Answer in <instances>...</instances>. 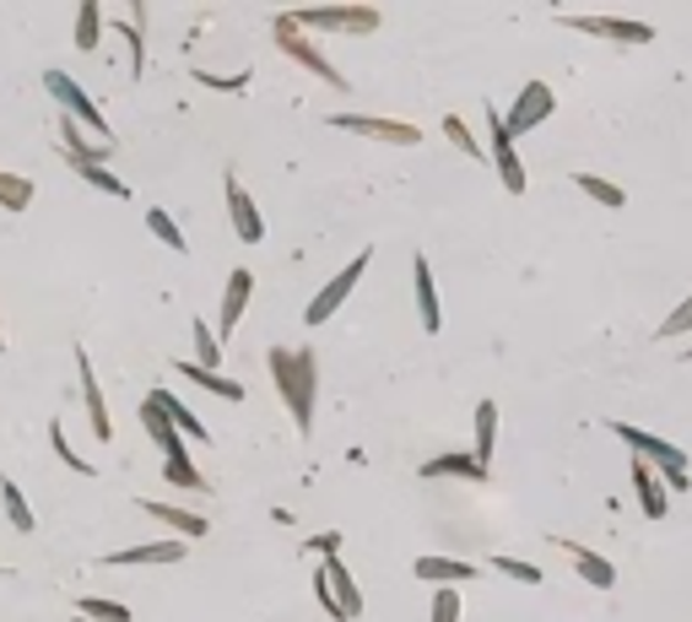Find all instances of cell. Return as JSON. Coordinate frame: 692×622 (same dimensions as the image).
<instances>
[{
    "label": "cell",
    "mask_w": 692,
    "mask_h": 622,
    "mask_svg": "<svg viewBox=\"0 0 692 622\" xmlns=\"http://www.w3.org/2000/svg\"><path fill=\"white\" fill-rule=\"evenodd\" d=\"M190 335H195V358H190V363L222 373V341H217V331H211L205 320H195V331H190Z\"/></svg>",
    "instance_id": "cell-36"
},
{
    "label": "cell",
    "mask_w": 692,
    "mask_h": 622,
    "mask_svg": "<svg viewBox=\"0 0 692 622\" xmlns=\"http://www.w3.org/2000/svg\"><path fill=\"white\" fill-rule=\"evenodd\" d=\"M320 574H325V584H330V601H335L341 622L363 618V590H358V580H352V569H347L341 552H335V558H320Z\"/></svg>",
    "instance_id": "cell-12"
},
{
    "label": "cell",
    "mask_w": 692,
    "mask_h": 622,
    "mask_svg": "<svg viewBox=\"0 0 692 622\" xmlns=\"http://www.w3.org/2000/svg\"><path fill=\"white\" fill-rule=\"evenodd\" d=\"M249 298H254V277H249L244 265L239 271H228V288H222V309H217V341L228 347V335L239 331V320H244Z\"/></svg>",
    "instance_id": "cell-14"
},
{
    "label": "cell",
    "mask_w": 692,
    "mask_h": 622,
    "mask_svg": "<svg viewBox=\"0 0 692 622\" xmlns=\"http://www.w3.org/2000/svg\"><path fill=\"white\" fill-rule=\"evenodd\" d=\"M222 184H228V217H233V233H239V244H260V239H265V217H260V207L249 201V190L239 184V179H233V173H228Z\"/></svg>",
    "instance_id": "cell-16"
},
{
    "label": "cell",
    "mask_w": 692,
    "mask_h": 622,
    "mask_svg": "<svg viewBox=\"0 0 692 622\" xmlns=\"http://www.w3.org/2000/svg\"><path fill=\"white\" fill-rule=\"evenodd\" d=\"M552 114H558V92L546 82H525L520 87V98L503 109V124H509V136L520 141V136H530L535 124H546Z\"/></svg>",
    "instance_id": "cell-9"
},
{
    "label": "cell",
    "mask_w": 692,
    "mask_h": 622,
    "mask_svg": "<svg viewBox=\"0 0 692 622\" xmlns=\"http://www.w3.org/2000/svg\"><path fill=\"white\" fill-rule=\"evenodd\" d=\"M98 39H103V6H98V0H82V6H77V49L92 54Z\"/></svg>",
    "instance_id": "cell-29"
},
{
    "label": "cell",
    "mask_w": 692,
    "mask_h": 622,
    "mask_svg": "<svg viewBox=\"0 0 692 622\" xmlns=\"http://www.w3.org/2000/svg\"><path fill=\"white\" fill-rule=\"evenodd\" d=\"M77 379H82V407H87V422H92V439H114V417H109V401H103V384L92 373V358L87 347H77Z\"/></svg>",
    "instance_id": "cell-11"
},
{
    "label": "cell",
    "mask_w": 692,
    "mask_h": 622,
    "mask_svg": "<svg viewBox=\"0 0 692 622\" xmlns=\"http://www.w3.org/2000/svg\"><path fill=\"white\" fill-rule=\"evenodd\" d=\"M28 207H33V179L0 168V211H28Z\"/></svg>",
    "instance_id": "cell-30"
},
{
    "label": "cell",
    "mask_w": 692,
    "mask_h": 622,
    "mask_svg": "<svg viewBox=\"0 0 692 622\" xmlns=\"http://www.w3.org/2000/svg\"><path fill=\"white\" fill-rule=\"evenodd\" d=\"M330 130H352L368 141H390V147H422V130L411 120H384V114H330Z\"/></svg>",
    "instance_id": "cell-10"
},
{
    "label": "cell",
    "mask_w": 692,
    "mask_h": 622,
    "mask_svg": "<svg viewBox=\"0 0 692 622\" xmlns=\"http://www.w3.org/2000/svg\"><path fill=\"white\" fill-rule=\"evenodd\" d=\"M179 558H184V541H141V546L109 552L103 569H141V563H179Z\"/></svg>",
    "instance_id": "cell-21"
},
{
    "label": "cell",
    "mask_w": 692,
    "mask_h": 622,
    "mask_svg": "<svg viewBox=\"0 0 692 622\" xmlns=\"http://www.w3.org/2000/svg\"><path fill=\"white\" fill-rule=\"evenodd\" d=\"M179 369V379H190V384H201V390H211V395H222V401H244L249 390L239 384V379H228V373H217V369H201V363H173Z\"/></svg>",
    "instance_id": "cell-23"
},
{
    "label": "cell",
    "mask_w": 692,
    "mask_h": 622,
    "mask_svg": "<svg viewBox=\"0 0 692 622\" xmlns=\"http://www.w3.org/2000/svg\"><path fill=\"white\" fill-rule=\"evenodd\" d=\"M271 33H277V49H282L292 66H303L309 77H320L325 87H341V92H347V77L335 71V60H330L320 43H309V33L292 22V11H277V17H271Z\"/></svg>",
    "instance_id": "cell-3"
},
{
    "label": "cell",
    "mask_w": 692,
    "mask_h": 622,
    "mask_svg": "<svg viewBox=\"0 0 692 622\" xmlns=\"http://www.w3.org/2000/svg\"><path fill=\"white\" fill-rule=\"evenodd\" d=\"M433 622H460V590H433Z\"/></svg>",
    "instance_id": "cell-41"
},
{
    "label": "cell",
    "mask_w": 692,
    "mask_h": 622,
    "mask_svg": "<svg viewBox=\"0 0 692 622\" xmlns=\"http://www.w3.org/2000/svg\"><path fill=\"white\" fill-rule=\"evenodd\" d=\"M0 503H6V520H11V525H17L22 536H33V531H39V520H33V503L22 498V488H17L11 476L0 482Z\"/></svg>",
    "instance_id": "cell-26"
},
{
    "label": "cell",
    "mask_w": 692,
    "mask_h": 622,
    "mask_svg": "<svg viewBox=\"0 0 692 622\" xmlns=\"http://www.w3.org/2000/svg\"><path fill=\"white\" fill-rule=\"evenodd\" d=\"M498 444V401H477V460L488 465Z\"/></svg>",
    "instance_id": "cell-34"
},
{
    "label": "cell",
    "mask_w": 692,
    "mask_h": 622,
    "mask_svg": "<svg viewBox=\"0 0 692 622\" xmlns=\"http://www.w3.org/2000/svg\"><path fill=\"white\" fill-rule=\"evenodd\" d=\"M265 363H271V379L282 390L292 428L309 433L314 428V401H320V358H314V347H271Z\"/></svg>",
    "instance_id": "cell-1"
},
{
    "label": "cell",
    "mask_w": 692,
    "mask_h": 622,
    "mask_svg": "<svg viewBox=\"0 0 692 622\" xmlns=\"http://www.w3.org/2000/svg\"><path fill=\"white\" fill-rule=\"evenodd\" d=\"M573 184L590 195V201H601L606 211H622L628 207V195H622V184H611V179H601V173H573Z\"/></svg>",
    "instance_id": "cell-28"
},
{
    "label": "cell",
    "mask_w": 692,
    "mask_h": 622,
    "mask_svg": "<svg viewBox=\"0 0 692 622\" xmlns=\"http://www.w3.org/2000/svg\"><path fill=\"white\" fill-rule=\"evenodd\" d=\"M439 130L449 136V147H454V152H465V158H477V163L488 158V147L477 141V130H471V124L460 120V114H444V124H439Z\"/></svg>",
    "instance_id": "cell-31"
},
{
    "label": "cell",
    "mask_w": 692,
    "mask_h": 622,
    "mask_svg": "<svg viewBox=\"0 0 692 622\" xmlns=\"http://www.w3.org/2000/svg\"><path fill=\"white\" fill-rule=\"evenodd\" d=\"M292 22L303 33H379V11L373 6H309V11H292Z\"/></svg>",
    "instance_id": "cell-5"
},
{
    "label": "cell",
    "mask_w": 692,
    "mask_h": 622,
    "mask_svg": "<svg viewBox=\"0 0 692 622\" xmlns=\"http://www.w3.org/2000/svg\"><path fill=\"white\" fill-rule=\"evenodd\" d=\"M195 82L211 87V92H244V87L254 82V71H239V77H217V71H201V66H195Z\"/></svg>",
    "instance_id": "cell-40"
},
{
    "label": "cell",
    "mask_w": 692,
    "mask_h": 622,
    "mask_svg": "<svg viewBox=\"0 0 692 622\" xmlns=\"http://www.w3.org/2000/svg\"><path fill=\"white\" fill-rule=\"evenodd\" d=\"M660 335H665V341H676V335H692V292L682 298V303H676V309H671V314H665V320H660Z\"/></svg>",
    "instance_id": "cell-39"
},
{
    "label": "cell",
    "mask_w": 692,
    "mask_h": 622,
    "mask_svg": "<svg viewBox=\"0 0 692 622\" xmlns=\"http://www.w3.org/2000/svg\"><path fill=\"white\" fill-rule=\"evenodd\" d=\"M488 158L498 163V179H503V190L509 195H525V163H520V147H514V136H509V124H503V109H492L488 103Z\"/></svg>",
    "instance_id": "cell-8"
},
{
    "label": "cell",
    "mask_w": 692,
    "mask_h": 622,
    "mask_svg": "<svg viewBox=\"0 0 692 622\" xmlns=\"http://www.w3.org/2000/svg\"><path fill=\"white\" fill-rule=\"evenodd\" d=\"M77 618H87V622H130V606L103 601V595H82V601H77Z\"/></svg>",
    "instance_id": "cell-37"
},
{
    "label": "cell",
    "mask_w": 692,
    "mask_h": 622,
    "mask_svg": "<svg viewBox=\"0 0 692 622\" xmlns=\"http://www.w3.org/2000/svg\"><path fill=\"white\" fill-rule=\"evenodd\" d=\"M141 428H147V433H152V444H158V450H163V460H173V455H190V444H184V433H179V428H173V417H168L163 407H158V401H152V395H147V401H141Z\"/></svg>",
    "instance_id": "cell-19"
},
{
    "label": "cell",
    "mask_w": 692,
    "mask_h": 622,
    "mask_svg": "<svg viewBox=\"0 0 692 622\" xmlns=\"http://www.w3.org/2000/svg\"><path fill=\"white\" fill-rule=\"evenodd\" d=\"M411 574L422 584H433V590H460V584H471L477 580V563H460V558H417L411 563Z\"/></svg>",
    "instance_id": "cell-17"
},
{
    "label": "cell",
    "mask_w": 692,
    "mask_h": 622,
    "mask_svg": "<svg viewBox=\"0 0 692 622\" xmlns=\"http://www.w3.org/2000/svg\"><path fill=\"white\" fill-rule=\"evenodd\" d=\"M676 358H682V363H692V347H682V352H676Z\"/></svg>",
    "instance_id": "cell-43"
},
{
    "label": "cell",
    "mask_w": 692,
    "mask_h": 622,
    "mask_svg": "<svg viewBox=\"0 0 692 622\" xmlns=\"http://www.w3.org/2000/svg\"><path fill=\"white\" fill-rule=\"evenodd\" d=\"M411 288H417V320H422V331L439 335V325H444V309H439V288H433V260H428V254H411Z\"/></svg>",
    "instance_id": "cell-15"
},
{
    "label": "cell",
    "mask_w": 692,
    "mask_h": 622,
    "mask_svg": "<svg viewBox=\"0 0 692 622\" xmlns=\"http://www.w3.org/2000/svg\"><path fill=\"white\" fill-rule=\"evenodd\" d=\"M77 622H87V618H77Z\"/></svg>",
    "instance_id": "cell-45"
},
{
    "label": "cell",
    "mask_w": 692,
    "mask_h": 622,
    "mask_svg": "<svg viewBox=\"0 0 692 622\" xmlns=\"http://www.w3.org/2000/svg\"><path fill=\"white\" fill-rule=\"evenodd\" d=\"M558 22L569 33L584 39H606V43H654L650 22H633V17H584V11H558Z\"/></svg>",
    "instance_id": "cell-7"
},
{
    "label": "cell",
    "mask_w": 692,
    "mask_h": 622,
    "mask_svg": "<svg viewBox=\"0 0 692 622\" xmlns=\"http://www.w3.org/2000/svg\"><path fill=\"white\" fill-rule=\"evenodd\" d=\"M141 22H147V6H141V0L130 6V22H114V28L124 33V43H130V77L147 71V39H141Z\"/></svg>",
    "instance_id": "cell-27"
},
{
    "label": "cell",
    "mask_w": 692,
    "mask_h": 622,
    "mask_svg": "<svg viewBox=\"0 0 692 622\" xmlns=\"http://www.w3.org/2000/svg\"><path fill=\"white\" fill-rule=\"evenodd\" d=\"M606 433H616L628 450L639 460H650L654 471H660V482H665V493H688L692 488V460L682 444H671V439H660V433H644V428H633V422H606Z\"/></svg>",
    "instance_id": "cell-2"
},
{
    "label": "cell",
    "mask_w": 692,
    "mask_h": 622,
    "mask_svg": "<svg viewBox=\"0 0 692 622\" xmlns=\"http://www.w3.org/2000/svg\"><path fill=\"white\" fill-rule=\"evenodd\" d=\"M43 87H49V98L66 109V120H77L82 130H92L98 141H114V130H109V120H103V109L87 98V87L77 82V77H66V71H43Z\"/></svg>",
    "instance_id": "cell-4"
},
{
    "label": "cell",
    "mask_w": 692,
    "mask_h": 622,
    "mask_svg": "<svg viewBox=\"0 0 692 622\" xmlns=\"http://www.w3.org/2000/svg\"><path fill=\"white\" fill-rule=\"evenodd\" d=\"M0 341H6V320H0Z\"/></svg>",
    "instance_id": "cell-44"
},
{
    "label": "cell",
    "mask_w": 692,
    "mask_h": 622,
    "mask_svg": "<svg viewBox=\"0 0 692 622\" xmlns=\"http://www.w3.org/2000/svg\"><path fill=\"white\" fill-rule=\"evenodd\" d=\"M152 401H158V407H163V412L173 417V428H179L184 439H195V444H205V439H211V433H205V422H201L195 412H190V407H184V401H179L173 390H152Z\"/></svg>",
    "instance_id": "cell-25"
},
{
    "label": "cell",
    "mask_w": 692,
    "mask_h": 622,
    "mask_svg": "<svg viewBox=\"0 0 692 622\" xmlns=\"http://www.w3.org/2000/svg\"><path fill=\"white\" fill-rule=\"evenodd\" d=\"M147 228H152V239H158V244H168L173 254H184V249H190V239H184V228H179V222H173V217H168L163 207H152V211H147Z\"/></svg>",
    "instance_id": "cell-33"
},
{
    "label": "cell",
    "mask_w": 692,
    "mask_h": 622,
    "mask_svg": "<svg viewBox=\"0 0 692 622\" xmlns=\"http://www.w3.org/2000/svg\"><path fill=\"white\" fill-rule=\"evenodd\" d=\"M141 514H152V520H163L173 541H201L211 531V520H201L195 509H173V503H158V498H141Z\"/></svg>",
    "instance_id": "cell-18"
},
{
    "label": "cell",
    "mask_w": 692,
    "mask_h": 622,
    "mask_svg": "<svg viewBox=\"0 0 692 622\" xmlns=\"http://www.w3.org/2000/svg\"><path fill=\"white\" fill-rule=\"evenodd\" d=\"M163 476L173 482V488H184V493H211V482H205L201 471H195V460H190V455L163 460Z\"/></svg>",
    "instance_id": "cell-32"
},
{
    "label": "cell",
    "mask_w": 692,
    "mask_h": 622,
    "mask_svg": "<svg viewBox=\"0 0 692 622\" xmlns=\"http://www.w3.org/2000/svg\"><path fill=\"white\" fill-rule=\"evenodd\" d=\"M60 152L71 158V168H109L114 141H98V136H87L77 120H60Z\"/></svg>",
    "instance_id": "cell-13"
},
{
    "label": "cell",
    "mask_w": 692,
    "mask_h": 622,
    "mask_svg": "<svg viewBox=\"0 0 692 622\" xmlns=\"http://www.w3.org/2000/svg\"><path fill=\"white\" fill-rule=\"evenodd\" d=\"M633 493H639V509H644V520H665V509H671V493H665L660 471H654L650 460H639V455H633Z\"/></svg>",
    "instance_id": "cell-20"
},
{
    "label": "cell",
    "mask_w": 692,
    "mask_h": 622,
    "mask_svg": "<svg viewBox=\"0 0 692 622\" xmlns=\"http://www.w3.org/2000/svg\"><path fill=\"white\" fill-rule=\"evenodd\" d=\"M492 569H498L503 580H520V584H541V580H546L535 563H520V558H509V552H498V558H492Z\"/></svg>",
    "instance_id": "cell-38"
},
{
    "label": "cell",
    "mask_w": 692,
    "mask_h": 622,
    "mask_svg": "<svg viewBox=\"0 0 692 622\" xmlns=\"http://www.w3.org/2000/svg\"><path fill=\"white\" fill-rule=\"evenodd\" d=\"M368 260H373V249H358V254H352V260H347V265H341V271L330 277L325 288L314 292V303L303 309V325H325L330 314H335V309H341V303H347V298L358 292V282L368 277Z\"/></svg>",
    "instance_id": "cell-6"
},
{
    "label": "cell",
    "mask_w": 692,
    "mask_h": 622,
    "mask_svg": "<svg viewBox=\"0 0 692 622\" xmlns=\"http://www.w3.org/2000/svg\"><path fill=\"white\" fill-rule=\"evenodd\" d=\"M422 476H460V482H482V476H488V465L477 460V450H460V455L422 460Z\"/></svg>",
    "instance_id": "cell-24"
},
{
    "label": "cell",
    "mask_w": 692,
    "mask_h": 622,
    "mask_svg": "<svg viewBox=\"0 0 692 622\" xmlns=\"http://www.w3.org/2000/svg\"><path fill=\"white\" fill-rule=\"evenodd\" d=\"M49 444H54V455L66 460L77 476H98V471H92V460H82L77 450H71V439H66V422H60V417H49Z\"/></svg>",
    "instance_id": "cell-35"
},
{
    "label": "cell",
    "mask_w": 692,
    "mask_h": 622,
    "mask_svg": "<svg viewBox=\"0 0 692 622\" xmlns=\"http://www.w3.org/2000/svg\"><path fill=\"white\" fill-rule=\"evenodd\" d=\"M303 546H309V552H320V558H335V552H341V531H325V536H309Z\"/></svg>",
    "instance_id": "cell-42"
},
{
    "label": "cell",
    "mask_w": 692,
    "mask_h": 622,
    "mask_svg": "<svg viewBox=\"0 0 692 622\" xmlns=\"http://www.w3.org/2000/svg\"><path fill=\"white\" fill-rule=\"evenodd\" d=\"M552 541L573 558V569H579V580L584 584H595V590H611V584H616V563H606L595 546H579V541H563V536H552Z\"/></svg>",
    "instance_id": "cell-22"
}]
</instances>
